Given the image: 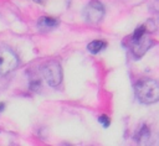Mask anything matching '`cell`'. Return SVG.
I'll return each instance as SVG.
<instances>
[{
  "instance_id": "3957f363",
  "label": "cell",
  "mask_w": 159,
  "mask_h": 146,
  "mask_svg": "<svg viewBox=\"0 0 159 146\" xmlns=\"http://www.w3.org/2000/svg\"><path fill=\"white\" fill-rule=\"evenodd\" d=\"M42 77L51 87H57L62 80V68L57 61H48L42 67Z\"/></svg>"
},
{
  "instance_id": "5b68a950",
  "label": "cell",
  "mask_w": 159,
  "mask_h": 146,
  "mask_svg": "<svg viewBox=\"0 0 159 146\" xmlns=\"http://www.w3.org/2000/svg\"><path fill=\"white\" fill-rule=\"evenodd\" d=\"M17 66V57L16 54L6 48V47H1L0 48V74H7L9 72H11L12 69H15Z\"/></svg>"
},
{
  "instance_id": "8fae6325",
  "label": "cell",
  "mask_w": 159,
  "mask_h": 146,
  "mask_svg": "<svg viewBox=\"0 0 159 146\" xmlns=\"http://www.w3.org/2000/svg\"><path fill=\"white\" fill-rule=\"evenodd\" d=\"M36 1H37V2H41V0H36Z\"/></svg>"
},
{
  "instance_id": "6da1fadb",
  "label": "cell",
  "mask_w": 159,
  "mask_h": 146,
  "mask_svg": "<svg viewBox=\"0 0 159 146\" xmlns=\"http://www.w3.org/2000/svg\"><path fill=\"white\" fill-rule=\"evenodd\" d=\"M134 90L140 103L153 104L159 100V83L154 79H140L135 83Z\"/></svg>"
},
{
  "instance_id": "9c48e42d",
  "label": "cell",
  "mask_w": 159,
  "mask_h": 146,
  "mask_svg": "<svg viewBox=\"0 0 159 146\" xmlns=\"http://www.w3.org/2000/svg\"><path fill=\"white\" fill-rule=\"evenodd\" d=\"M98 120H99V122H101L104 127H108V126H109V124H111V120H109V118H108L107 115H101Z\"/></svg>"
},
{
  "instance_id": "ba28073f",
  "label": "cell",
  "mask_w": 159,
  "mask_h": 146,
  "mask_svg": "<svg viewBox=\"0 0 159 146\" xmlns=\"http://www.w3.org/2000/svg\"><path fill=\"white\" fill-rule=\"evenodd\" d=\"M104 48H106V42L102 41V40H94V41L89 42L88 46H87V49H88L92 54L99 53V52L103 51Z\"/></svg>"
},
{
  "instance_id": "277c9868",
  "label": "cell",
  "mask_w": 159,
  "mask_h": 146,
  "mask_svg": "<svg viewBox=\"0 0 159 146\" xmlns=\"http://www.w3.org/2000/svg\"><path fill=\"white\" fill-rule=\"evenodd\" d=\"M84 17L91 24H98L104 16V6L98 0L89 1L84 7Z\"/></svg>"
},
{
  "instance_id": "8992f818",
  "label": "cell",
  "mask_w": 159,
  "mask_h": 146,
  "mask_svg": "<svg viewBox=\"0 0 159 146\" xmlns=\"http://www.w3.org/2000/svg\"><path fill=\"white\" fill-rule=\"evenodd\" d=\"M135 141L138 146H152V134L147 125H143L135 134Z\"/></svg>"
},
{
  "instance_id": "7a4b0ae2",
  "label": "cell",
  "mask_w": 159,
  "mask_h": 146,
  "mask_svg": "<svg viewBox=\"0 0 159 146\" xmlns=\"http://www.w3.org/2000/svg\"><path fill=\"white\" fill-rule=\"evenodd\" d=\"M145 32H147V27L143 25V26H139L130 37V47L133 53L137 56V58H140L153 43L152 40L147 37Z\"/></svg>"
},
{
  "instance_id": "30bf717a",
  "label": "cell",
  "mask_w": 159,
  "mask_h": 146,
  "mask_svg": "<svg viewBox=\"0 0 159 146\" xmlns=\"http://www.w3.org/2000/svg\"><path fill=\"white\" fill-rule=\"evenodd\" d=\"M4 108H5V104L4 103H0V113L4 110Z\"/></svg>"
},
{
  "instance_id": "52a82bcc",
  "label": "cell",
  "mask_w": 159,
  "mask_h": 146,
  "mask_svg": "<svg viewBox=\"0 0 159 146\" xmlns=\"http://www.w3.org/2000/svg\"><path fill=\"white\" fill-rule=\"evenodd\" d=\"M57 24H58V21L56 19H53V17H50V16H42L37 21V26L40 28H46V30L55 27Z\"/></svg>"
}]
</instances>
